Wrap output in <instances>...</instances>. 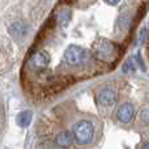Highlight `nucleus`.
I'll use <instances>...</instances> for the list:
<instances>
[{
	"label": "nucleus",
	"instance_id": "9b49d317",
	"mask_svg": "<svg viewBox=\"0 0 149 149\" xmlns=\"http://www.w3.org/2000/svg\"><path fill=\"white\" fill-rule=\"evenodd\" d=\"M120 0H105V3H107L109 5H116Z\"/></svg>",
	"mask_w": 149,
	"mask_h": 149
},
{
	"label": "nucleus",
	"instance_id": "423d86ee",
	"mask_svg": "<svg viewBox=\"0 0 149 149\" xmlns=\"http://www.w3.org/2000/svg\"><path fill=\"white\" fill-rule=\"evenodd\" d=\"M134 114H135L134 106H132L131 103H123V105L118 109V111H116V118H118V120L122 122V123H127V122H130L134 118Z\"/></svg>",
	"mask_w": 149,
	"mask_h": 149
},
{
	"label": "nucleus",
	"instance_id": "f03ea898",
	"mask_svg": "<svg viewBox=\"0 0 149 149\" xmlns=\"http://www.w3.org/2000/svg\"><path fill=\"white\" fill-rule=\"evenodd\" d=\"M73 136L77 144L85 145L93 140L94 127L88 120H80L73 126Z\"/></svg>",
	"mask_w": 149,
	"mask_h": 149
},
{
	"label": "nucleus",
	"instance_id": "7ed1b4c3",
	"mask_svg": "<svg viewBox=\"0 0 149 149\" xmlns=\"http://www.w3.org/2000/svg\"><path fill=\"white\" fill-rule=\"evenodd\" d=\"M64 62L70 65H79L82 64L88 59V52L82 47L79 46H70L64 51Z\"/></svg>",
	"mask_w": 149,
	"mask_h": 149
},
{
	"label": "nucleus",
	"instance_id": "39448f33",
	"mask_svg": "<svg viewBox=\"0 0 149 149\" xmlns=\"http://www.w3.org/2000/svg\"><path fill=\"white\" fill-rule=\"evenodd\" d=\"M116 100H118V94L111 88H106V89L101 90L98 94V101L103 106H113L116 102Z\"/></svg>",
	"mask_w": 149,
	"mask_h": 149
},
{
	"label": "nucleus",
	"instance_id": "20e7f679",
	"mask_svg": "<svg viewBox=\"0 0 149 149\" xmlns=\"http://www.w3.org/2000/svg\"><path fill=\"white\" fill-rule=\"evenodd\" d=\"M116 54V49L114 47V45L110 41L103 39L101 42V45L97 47V56L102 60H110L115 56Z\"/></svg>",
	"mask_w": 149,
	"mask_h": 149
},
{
	"label": "nucleus",
	"instance_id": "f8f14e48",
	"mask_svg": "<svg viewBox=\"0 0 149 149\" xmlns=\"http://www.w3.org/2000/svg\"><path fill=\"white\" fill-rule=\"evenodd\" d=\"M145 36H147V29H144V30L141 31V37H140V41H144V39H145Z\"/></svg>",
	"mask_w": 149,
	"mask_h": 149
},
{
	"label": "nucleus",
	"instance_id": "f257e3e1",
	"mask_svg": "<svg viewBox=\"0 0 149 149\" xmlns=\"http://www.w3.org/2000/svg\"><path fill=\"white\" fill-rule=\"evenodd\" d=\"M31 12L33 0H0V73L15 63L20 46L28 38Z\"/></svg>",
	"mask_w": 149,
	"mask_h": 149
},
{
	"label": "nucleus",
	"instance_id": "6e6552de",
	"mask_svg": "<svg viewBox=\"0 0 149 149\" xmlns=\"http://www.w3.org/2000/svg\"><path fill=\"white\" fill-rule=\"evenodd\" d=\"M31 120V113L30 111H22L20 115L17 116V123L20 124L21 127H26L30 124Z\"/></svg>",
	"mask_w": 149,
	"mask_h": 149
},
{
	"label": "nucleus",
	"instance_id": "9d476101",
	"mask_svg": "<svg viewBox=\"0 0 149 149\" xmlns=\"http://www.w3.org/2000/svg\"><path fill=\"white\" fill-rule=\"evenodd\" d=\"M140 118H141L143 122L149 123V109H144V110H141V113H140Z\"/></svg>",
	"mask_w": 149,
	"mask_h": 149
},
{
	"label": "nucleus",
	"instance_id": "0eeeda50",
	"mask_svg": "<svg viewBox=\"0 0 149 149\" xmlns=\"http://www.w3.org/2000/svg\"><path fill=\"white\" fill-rule=\"evenodd\" d=\"M56 145H59L60 148H68L72 143V134L68 131H63L60 134L56 135V139H55Z\"/></svg>",
	"mask_w": 149,
	"mask_h": 149
},
{
	"label": "nucleus",
	"instance_id": "ddd939ff",
	"mask_svg": "<svg viewBox=\"0 0 149 149\" xmlns=\"http://www.w3.org/2000/svg\"><path fill=\"white\" fill-rule=\"evenodd\" d=\"M3 122V107H1V102H0V124Z\"/></svg>",
	"mask_w": 149,
	"mask_h": 149
},
{
	"label": "nucleus",
	"instance_id": "1a4fd4ad",
	"mask_svg": "<svg viewBox=\"0 0 149 149\" xmlns=\"http://www.w3.org/2000/svg\"><path fill=\"white\" fill-rule=\"evenodd\" d=\"M70 9H62L59 10V13H58L56 18H58V22H59V25L62 26H65L68 24V21H70Z\"/></svg>",
	"mask_w": 149,
	"mask_h": 149
},
{
	"label": "nucleus",
	"instance_id": "4468645a",
	"mask_svg": "<svg viewBox=\"0 0 149 149\" xmlns=\"http://www.w3.org/2000/svg\"><path fill=\"white\" fill-rule=\"evenodd\" d=\"M143 149H149V143H147V144H144V147H143Z\"/></svg>",
	"mask_w": 149,
	"mask_h": 149
}]
</instances>
